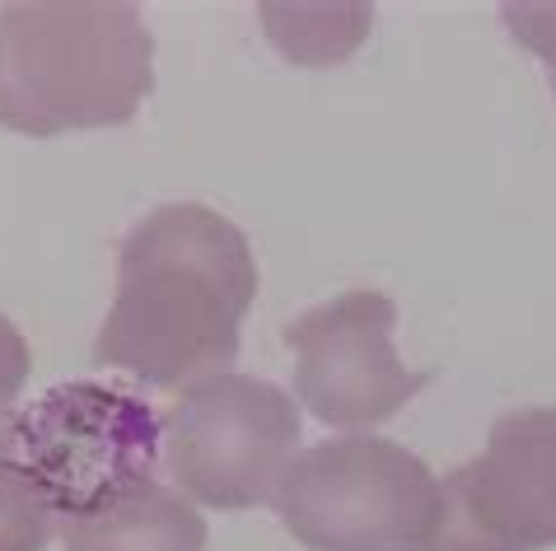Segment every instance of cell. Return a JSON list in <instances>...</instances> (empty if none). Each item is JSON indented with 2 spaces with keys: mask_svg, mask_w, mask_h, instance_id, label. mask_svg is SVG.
I'll list each match as a JSON object with an SVG mask.
<instances>
[{
  "mask_svg": "<svg viewBox=\"0 0 556 551\" xmlns=\"http://www.w3.org/2000/svg\"><path fill=\"white\" fill-rule=\"evenodd\" d=\"M253 299L257 262L235 220L197 202L154 206L117 248V295L99 328L94 364L150 388H192L229 374Z\"/></svg>",
  "mask_w": 556,
  "mask_h": 551,
  "instance_id": "6da1fadb",
  "label": "cell"
},
{
  "mask_svg": "<svg viewBox=\"0 0 556 551\" xmlns=\"http://www.w3.org/2000/svg\"><path fill=\"white\" fill-rule=\"evenodd\" d=\"M154 85V38L117 0L0 5V127L20 136L122 127Z\"/></svg>",
  "mask_w": 556,
  "mask_h": 551,
  "instance_id": "7a4b0ae2",
  "label": "cell"
},
{
  "mask_svg": "<svg viewBox=\"0 0 556 551\" xmlns=\"http://www.w3.org/2000/svg\"><path fill=\"white\" fill-rule=\"evenodd\" d=\"M271 504L308 551H421L440 518V482L397 439L342 435L290 458Z\"/></svg>",
  "mask_w": 556,
  "mask_h": 551,
  "instance_id": "3957f363",
  "label": "cell"
},
{
  "mask_svg": "<svg viewBox=\"0 0 556 551\" xmlns=\"http://www.w3.org/2000/svg\"><path fill=\"white\" fill-rule=\"evenodd\" d=\"M300 453V407L249 374H211L160 411V463L188 500L215 510L271 504Z\"/></svg>",
  "mask_w": 556,
  "mask_h": 551,
  "instance_id": "277c9868",
  "label": "cell"
},
{
  "mask_svg": "<svg viewBox=\"0 0 556 551\" xmlns=\"http://www.w3.org/2000/svg\"><path fill=\"white\" fill-rule=\"evenodd\" d=\"M0 463L20 467L52 504L56 524L122 482L160 467V411L108 384H56L0 431Z\"/></svg>",
  "mask_w": 556,
  "mask_h": 551,
  "instance_id": "5b68a950",
  "label": "cell"
},
{
  "mask_svg": "<svg viewBox=\"0 0 556 551\" xmlns=\"http://www.w3.org/2000/svg\"><path fill=\"white\" fill-rule=\"evenodd\" d=\"M556 547V407L509 411L486 449L440 482V518L421 551Z\"/></svg>",
  "mask_w": 556,
  "mask_h": 551,
  "instance_id": "8992f818",
  "label": "cell"
},
{
  "mask_svg": "<svg viewBox=\"0 0 556 551\" xmlns=\"http://www.w3.org/2000/svg\"><path fill=\"white\" fill-rule=\"evenodd\" d=\"M393 328L397 304L383 290H346L286 323L300 402L337 431L379 425L403 411L430 384V374L403 364Z\"/></svg>",
  "mask_w": 556,
  "mask_h": 551,
  "instance_id": "52a82bcc",
  "label": "cell"
},
{
  "mask_svg": "<svg viewBox=\"0 0 556 551\" xmlns=\"http://www.w3.org/2000/svg\"><path fill=\"white\" fill-rule=\"evenodd\" d=\"M66 551H206V518L160 477H136L56 524Z\"/></svg>",
  "mask_w": 556,
  "mask_h": 551,
  "instance_id": "ba28073f",
  "label": "cell"
},
{
  "mask_svg": "<svg viewBox=\"0 0 556 551\" xmlns=\"http://www.w3.org/2000/svg\"><path fill=\"white\" fill-rule=\"evenodd\" d=\"M262 10V28L267 38L281 48L286 61L295 66H332V61H346L355 48L365 42L369 24H375V10L365 0L355 5H276L267 0Z\"/></svg>",
  "mask_w": 556,
  "mask_h": 551,
  "instance_id": "9c48e42d",
  "label": "cell"
},
{
  "mask_svg": "<svg viewBox=\"0 0 556 551\" xmlns=\"http://www.w3.org/2000/svg\"><path fill=\"white\" fill-rule=\"evenodd\" d=\"M56 533V514L20 467L0 463V551H42Z\"/></svg>",
  "mask_w": 556,
  "mask_h": 551,
  "instance_id": "30bf717a",
  "label": "cell"
},
{
  "mask_svg": "<svg viewBox=\"0 0 556 551\" xmlns=\"http://www.w3.org/2000/svg\"><path fill=\"white\" fill-rule=\"evenodd\" d=\"M501 20L519 38V48H529L547 66L556 94V5H501Z\"/></svg>",
  "mask_w": 556,
  "mask_h": 551,
  "instance_id": "8fae6325",
  "label": "cell"
},
{
  "mask_svg": "<svg viewBox=\"0 0 556 551\" xmlns=\"http://www.w3.org/2000/svg\"><path fill=\"white\" fill-rule=\"evenodd\" d=\"M28 370H34V356H28L24 332L0 313V421H5L10 407L20 402V393L28 384Z\"/></svg>",
  "mask_w": 556,
  "mask_h": 551,
  "instance_id": "7c38bea8",
  "label": "cell"
}]
</instances>
